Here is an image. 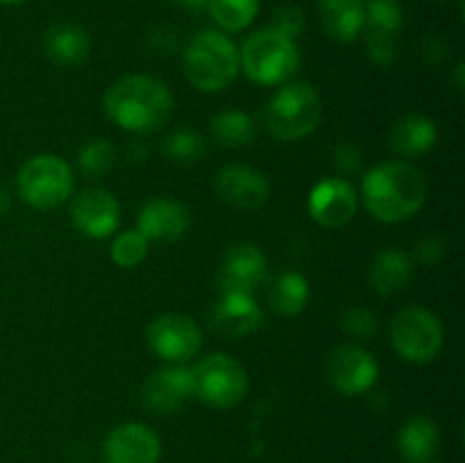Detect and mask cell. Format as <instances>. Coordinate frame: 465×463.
<instances>
[{"label":"cell","mask_w":465,"mask_h":463,"mask_svg":"<svg viewBox=\"0 0 465 463\" xmlns=\"http://www.w3.org/2000/svg\"><path fill=\"white\" fill-rule=\"evenodd\" d=\"M212 327L225 339H243L263 327V311L252 293H221L212 309Z\"/></svg>","instance_id":"obj_17"},{"label":"cell","mask_w":465,"mask_h":463,"mask_svg":"<svg viewBox=\"0 0 465 463\" xmlns=\"http://www.w3.org/2000/svg\"><path fill=\"white\" fill-rule=\"evenodd\" d=\"M268 300H271L272 311L280 313V316H300L309 302L307 277H302L300 272L293 271L282 272V275H277L275 281H272Z\"/></svg>","instance_id":"obj_24"},{"label":"cell","mask_w":465,"mask_h":463,"mask_svg":"<svg viewBox=\"0 0 465 463\" xmlns=\"http://www.w3.org/2000/svg\"><path fill=\"white\" fill-rule=\"evenodd\" d=\"M163 154L171 162L191 166V163H198L207 154V141L198 132L177 130L168 134L166 141H163Z\"/></svg>","instance_id":"obj_28"},{"label":"cell","mask_w":465,"mask_h":463,"mask_svg":"<svg viewBox=\"0 0 465 463\" xmlns=\"http://www.w3.org/2000/svg\"><path fill=\"white\" fill-rule=\"evenodd\" d=\"M143 407L154 416H168L177 411L189 398H193L191 368L168 366L153 372L143 386Z\"/></svg>","instance_id":"obj_16"},{"label":"cell","mask_w":465,"mask_h":463,"mask_svg":"<svg viewBox=\"0 0 465 463\" xmlns=\"http://www.w3.org/2000/svg\"><path fill=\"white\" fill-rule=\"evenodd\" d=\"M257 134L254 121L241 109H225L212 118V136L223 148H243Z\"/></svg>","instance_id":"obj_25"},{"label":"cell","mask_w":465,"mask_h":463,"mask_svg":"<svg viewBox=\"0 0 465 463\" xmlns=\"http://www.w3.org/2000/svg\"><path fill=\"white\" fill-rule=\"evenodd\" d=\"M145 340L153 354L173 366H180L198 354L203 345V331L193 318L182 313H163L150 322L145 330Z\"/></svg>","instance_id":"obj_10"},{"label":"cell","mask_w":465,"mask_h":463,"mask_svg":"<svg viewBox=\"0 0 465 463\" xmlns=\"http://www.w3.org/2000/svg\"><path fill=\"white\" fill-rule=\"evenodd\" d=\"M116 163V148L107 139H94L77 153V168L86 180H100Z\"/></svg>","instance_id":"obj_27"},{"label":"cell","mask_w":465,"mask_h":463,"mask_svg":"<svg viewBox=\"0 0 465 463\" xmlns=\"http://www.w3.org/2000/svg\"><path fill=\"white\" fill-rule=\"evenodd\" d=\"M213 191L225 204L243 212H257L271 198V184L257 168L230 163L213 180Z\"/></svg>","instance_id":"obj_12"},{"label":"cell","mask_w":465,"mask_h":463,"mask_svg":"<svg viewBox=\"0 0 465 463\" xmlns=\"http://www.w3.org/2000/svg\"><path fill=\"white\" fill-rule=\"evenodd\" d=\"M454 89L457 91H463V84H465V80H463V62H459L457 64V68H454Z\"/></svg>","instance_id":"obj_37"},{"label":"cell","mask_w":465,"mask_h":463,"mask_svg":"<svg viewBox=\"0 0 465 463\" xmlns=\"http://www.w3.org/2000/svg\"><path fill=\"white\" fill-rule=\"evenodd\" d=\"M316 3H318V5H321V3H325V0H316Z\"/></svg>","instance_id":"obj_40"},{"label":"cell","mask_w":465,"mask_h":463,"mask_svg":"<svg viewBox=\"0 0 465 463\" xmlns=\"http://www.w3.org/2000/svg\"><path fill=\"white\" fill-rule=\"evenodd\" d=\"M325 377L336 393L354 398L368 393L377 384L380 366L368 350L354 343H343L331 348L327 354Z\"/></svg>","instance_id":"obj_9"},{"label":"cell","mask_w":465,"mask_h":463,"mask_svg":"<svg viewBox=\"0 0 465 463\" xmlns=\"http://www.w3.org/2000/svg\"><path fill=\"white\" fill-rule=\"evenodd\" d=\"M73 225L89 239H107L118 230L121 204L107 189H84L71 202Z\"/></svg>","instance_id":"obj_13"},{"label":"cell","mask_w":465,"mask_h":463,"mask_svg":"<svg viewBox=\"0 0 465 463\" xmlns=\"http://www.w3.org/2000/svg\"><path fill=\"white\" fill-rule=\"evenodd\" d=\"M445 254V241L440 236H425L420 243L416 245V257L422 263H436L440 261Z\"/></svg>","instance_id":"obj_35"},{"label":"cell","mask_w":465,"mask_h":463,"mask_svg":"<svg viewBox=\"0 0 465 463\" xmlns=\"http://www.w3.org/2000/svg\"><path fill=\"white\" fill-rule=\"evenodd\" d=\"M112 261L121 268H134L148 254V241L143 239L139 230H127L114 239L112 243Z\"/></svg>","instance_id":"obj_30"},{"label":"cell","mask_w":465,"mask_h":463,"mask_svg":"<svg viewBox=\"0 0 465 463\" xmlns=\"http://www.w3.org/2000/svg\"><path fill=\"white\" fill-rule=\"evenodd\" d=\"M318 7H321L322 27L331 39L348 44L363 30V18H366L363 0H325Z\"/></svg>","instance_id":"obj_23"},{"label":"cell","mask_w":465,"mask_h":463,"mask_svg":"<svg viewBox=\"0 0 465 463\" xmlns=\"http://www.w3.org/2000/svg\"><path fill=\"white\" fill-rule=\"evenodd\" d=\"M440 434L434 420L425 416L409 418L398 436L400 457L407 463H430L439 452Z\"/></svg>","instance_id":"obj_22"},{"label":"cell","mask_w":465,"mask_h":463,"mask_svg":"<svg viewBox=\"0 0 465 463\" xmlns=\"http://www.w3.org/2000/svg\"><path fill=\"white\" fill-rule=\"evenodd\" d=\"M44 53L57 66H80L91 54V36L75 23H57L44 34Z\"/></svg>","instance_id":"obj_19"},{"label":"cell","mask_w":465,"mask_h":463,"mask_svg":"<svg viewBox=\"0 0 465 463\" xmlns=\"http://www.w3.org/2000/svg\"><path fill=\"white\" fill-rule=\"evenodd\" d=\"M322 118L321 94L309 82L280 86L266 109V125L280 141H300L312 134Z\"/></svg>","instance_id":"obj_5"},{"label":"cell","mask_w":465,"mask_h":463,"mask_svg":"<svg viewBox=\"0 0 465 463\" xmlns=\"http://www.w3.org/2000/svg\"><path fill=\"white\" fill-rule=\"evenodd\" d=\"M162 440L141 422H125L116 427L104 440V461L107 463H159Z\"/></svg>","instance_id":"obj_15"},{"label":"cell","mask_w":465,"mask_h":463,"mask_svg":"<svg viewBox=\"0 0 465 463\" xmlns=\"http://www.w3.org/2000/svg\"><path fill=\"white\" fill-rule=\"evenodd\" d=\"M193 398L213 409H232L248 390V372L230 354H209L191 368Z\"/></svg>","instance_id":"obj_7"},{"label":"cell","mask_w":465,"mask_h":463,"mask_svg":"<svg viewBox=\"0 0 465 463\" xmlns=\"http://www.w3.org/2000/svg\"><path fill=\"white\" fill-rule=\"evenodd\" d=\"M339 325L345 334L354 336V339H371L377 331V316L371 309L352 304V307L343 309V313L339 318Z\"/></svg>","instance_id":"obj_31"},{"label":"cell","mask_w":465,"mask_h":463,"mask_svg":"<svg viewBox=\"0 0 465 463\" xmlns=\"http://www.w3.org/2000/svg\"><path fill=\"white\" fill-rule=\"evenodd\" d=\"M361 198L372 218L381 222H402L425 207L427 180L413 163L386 162L366 172Z\"/></svg>","instance_id":"obj_1"},{"label":"cell","mask_w":465,"mask_h":463,"mask_svg":"<svg viewBox=\"0 0 465 463\" xmlns=\"http://www.w3.org/2000/svg\"><path fill=\"white\" fill-rule=\"evenodd\" d=\"M439 141V130L430 116L422 113H407L393 123L389 132V145L393 153L402 157H420L427 154Z\"/></svg>","instance_id":"obj_20"},{"label":"cell","mask_w":465,"mask_h":463,"mask_svg":"<svg viewBox=\"0 0 465 463\" xmlns=\"http://www.w3.org/2000/svg\"><path fill=\"white\" fill-rule=\"evenodd\" d=\"M361 157L363 154L357 145L341 143V145H336V150H334V166L343 172H354L361 168V162H363Z\"/></svg>","instance_id":"obj_34"},{"label":"cell","mask_w":465,"mask_h":463,"mask_svg":"<svg viewBox=\"0 0 465 463\" xmlns=\"http://www.w3.org/2000/svg\"><path fill=\"white\" fill-rule=\"evenodd\" d=\"M189 212L182 202L171 198H154L143 204L139 213V232L154 243H173L189 230Z\"/></svg>","instance_id":"obj_18"},{"label":"cell","mask_w":465,"mask_h":463,"mask_svg":"<svg viewBox=\"0 0 465 463\" xmlns=\"http://www.w3.org/2000/svg\"><path fill=\"white\" fill-rule=\"evenodd\" d=\"M413 280V261L404 250L389 248L377 254L375 263L371 268V284L384 298L398 295L411 284Z\"/></svg>","instance_id":"obj_21"},{"label":"cell","mask_w":465,"mask_h":463,"mask_svg":"<svg viewBox=\"0 0 465 463\" xmlns=\"http://www.w3.org/2000/svg\"><path fill=\"white\" fill-rule=\"evenodd\" d=\"M175 3H177V7H182L184 12L200 14V12H204V9H207L209 0H175Z\"/></svg>","instance_id":"obj_36"},{"label":"cell","mask_w":465,"mask_h":463,"mask_svg":"<svg viewBox=\"0 0 465 463\" xmlns=\"http://www.w3.org/2000/svg\"><path fill=\"white\" fill-rule=\"evenodd\" d=\"M272 30L282 32L289 39H295L304 30V14L298 5H282L272 16Z\"/></svg>","instance_id":"obj_33"},{"label":"cell","mask_w":465,"mask_h":463,"mask_svg":"<svg viewBox=\"0 0 465 463\" xmlns=\"http://www.w3.org/2000/svg\"><path fill=\"white\" fill-rule=\"evenodd\" d=\"M9 204H12V200H9V193L5 186H0V216H5V213L9 212Z\"/></svg>","instance_id":"obj_38"},{"label":"cell","mask_w":465,"mask_h":463,"mask_svg":"<svg viewBox=\"0 0 465 463\" xmlns=\"http://www.w3.org/2000/svg\"><path fill=\"white\" fill-rule=\"evenodd\" d=\"M359 207V195L354 186L343 177H327L318 182L307 200V209L313 221L327 230H339L348 225Z\"/></svg>","instance_id":"obj_11"},{"label":"cell","mask_w":465,"mask_h":463,"mask_svg":"<svg viewBox=\"0 0 465 463\" xmlns=\"http://www.w3.org/2000/svg\"><path fill=\"white\" fill-rule=\"evenodd\" d=\"M25 3V0H0V5H21Z\"/></svg>","instance_id":"obj_39"},{"label":"cell","mask_w":465,"mask_h":463,"mask_svg":"<svg viewBox=\"0 0 465 463\" xmlns=\"http://www.w3.org/2000/svg\"><path fill=\"white\" fill-rule=\"evenodd\" d=\"M398 34H386V32L366 30V53L372 64L386 68L398 59Z\"/></svg>","instance_id":"obj_32"},{"label":"cell","mask_w":465,"mask_h":463,"mask_svg":"<svg viewBox=\"0 0 465 463\" xmlns=\"http://www.w3.org/2000/svg\"><path fill=\"white\" fill-rule=\"evenodd\" d=\"M103 107L107 116L123 130L150 134L166 125L171 118L173 95L166 82L134 73L109 86Z\"/></svg>","instance_id":"obj_2"},{"label":"cell","mask_w":465,"mask_h":463,"mask_svg":"<svg viewBox=\"0 0 465 463\" xmlns=\"http://www.w3.org/2000/svg\"><path fill=\"white\" fill-rule=\"evenodd\" d=\"M266 280V257L252 243H239L223 257L218 272L221 293H252Z\"/></svg>","instance_id":"obj_14"},{"label":"cell","mask_w":465,"mask_h":463,"mask_svg":"<svg viewBox=\"0 0 465 463\" xmlns=\"http://www.w3.org/2000/svg\"><path fill=\"white\" fill-rule=\"evenodd\" d=\"M241 71L239 48L218 30H203L186 44V80L203 94H218L236 80Z\"/></svg>","instance_id":"obj_3"},{"label":"cell","mask_w":465,"mask_h":463,"mask_svg":"<svg viewBox=\"0 0 465 463\" xmlns=\"http://www.w3.org/2000/svg\"><path fill=\"white\" fill-rule=\"evenodd\" d=\"M404 14L395 0H371L366 5V18L363 27L372 32H386V34H398L402 30Z\"/></svg>","instance_id":"obj_29"},{"label":"cell","mask_w":465,"mask_h":463,"mask_svg":"<svg viewBox=\"0 0 465 463\" xmlns=\"http://www.w3.org/2000/svg\"><path fill=\"white\" fill-rule=\"evenodd\" d=\"M445 330L436 313L407 307L391 322V345L409 363H430L443 350Z\"/></svg>","instance_id":"obj_8"},{"label":"cell","mask_w":465,"mask_h":463,"mask_svg":"<svg viewBox=\"0 0 465 463\" xmlns=\"http://www.w3.org/2000/svg\"><path fill=\"white\" fill-rule=\"evenodd\" d=\"M16 193L35 209H57L71 198L73 171L57 154H35L16 172Z\"/></svg>","instance_id":"obj_6"},{"label":"cell","mask_w":465,"mask_h":463,"mask_svg":"<svg viewBox=\"0 0 465 463\" xmlns=\"http://www.w3.org/2000/svg\"><path fill=\"white\" fill-rule=\"evenodd\" d=\"M207 12L225 32H241L257 18L259 0H209Z\"/></svg>","instance_id":"obj_26"},{"label":"cell","mask_w":465,"mask_h":463,"mask_svg":"<svg viewBox=\"0 0 465 463\" xmlns=\"http://www.w3.org/2000/svg\"><path fill=\"white\" fill-rule=\"evenodd\" d=\"M239 59L245 75L263 86L284 84L300 68V50L295 39H289L272 27L252 32L241 45Z\"/></svg>","instance_id":"obj_4"}]
</instances>
